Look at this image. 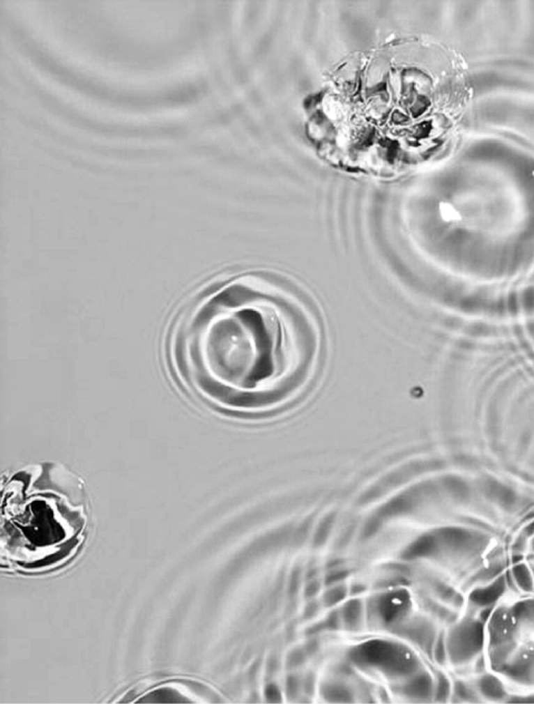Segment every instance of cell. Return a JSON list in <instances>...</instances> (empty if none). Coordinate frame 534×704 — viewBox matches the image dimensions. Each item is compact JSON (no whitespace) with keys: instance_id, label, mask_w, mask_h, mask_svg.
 <instances>
[{"instance_id":"obj_6","label":"cell","mask_w":534,"mask_h":704,"mask_svg":"<svg viewBox=\"0 0 534 704\" xmlns=\"http://www.w3.org/2000/svg\"><path fill=\"white\" fill-rule=\"evenodd\" d=\"M266 697L270 703L281 701V691L275 684H269L266 689Z\"/></svg>"},{"instance_id":"obj_8","label":"cell","mask_w":534,"mask_h":704,"mask_svg":"<svg viewBox=\"0 0 534 704\" xmlns=\"http://www.w3.org/2000/svg\"><path fill=\"white\" fill-rule=\"evenodd\" d=\"M305 659H306V655L304 651L296 650L288 657L287 664H289L290 667L298 668V666L304 663Z\"/></svg>"},{"instance_id":"obj_3","label":"cell","mask_w":534,"mask_h":704,"mask_svg":"<svg viewBox=\"0 0 534 704\" xmlns=\"http://www.w3.org/2000/svg\"><path fill=\"white\" fill-rule=\"evenodd\" d=\"M342 627L351 632L360 629L365 619V605L359 599L348 601L340 611Z\"/></svg>"},{"instance_id":"obj_1","label":"cell","mask_w":534,"mask_h":704,"mask_svg":"<svg viewBox=\"0 0 534 704\" xmlns=\"http://www.w3.org/2000/svg\"><path fill=\"white\" fill-rule=\"evenodd\" d=\"M302 296L255 275L201 302L178 340L181 367L193 390L245 413L275 408L302 392L321 352L319 323Z\"/></svg>"},{"instance_id":"obj_9","label":"cell","mask_w":534,"mask_h":704,"mask_svg":"<svg viewBox=\"0 0 534 704\" xmlns=\"http://www.w3.org/2000/svg\"><path fill=\"white\" fill-rule=\"evenodd\" d=\"M319 584L317 581H311L306 588V595L308 598H312L319 592Z\"/></svg>"},{"instance_id":"obj_5","label":"cell","mask_w":534,"mask_h":704,"mask_svg":"<svg viewBox=\"0 0 534 704\" xmlns=\"http://www.w3.org/2000/svg\"><path fill=\"white\" fill-rule=\"evenodd\" d=\"M303 684L298 676L291 675L286 680V694L289 697L298 696Z\"/></svg>"},{"instance_id":"obj_4","label":"cell","mask_w":534,"mask_h":704,"mask_svg":"<svg viewBox=\"0 0 534 704\" xmlns=\"http://www.w3.org/2000/svg\"><path fill=\"white\" fill-rule=\"evenodd\" d=\"M346 592H348L346 586H342V584H337V586H333V588H330V590H328L323 594V605L327 607L335 606L336 604L344 600V598L346 597Z\"/></svg>"},{"instance_id":"obj_2","label":"cell","mask_w":534,"mask_h":704,"mask_svg":"<svg viewBox=\"0 0 534 704\" xmlns=\"http://www.w3.org/2000/svg\"><path fill=\"white\" fill-rule=\"evenodd\" d=\"M483 663L504 687L534 693V592L500 599L483 625Z\"/></svg>"},{"instance_id":"obj_7","label":"cell","mask_w":534,"mask_h":704,"mask_svg":"<svg viewBox=\"0 0 534 704\" xmlns=\"http://www.w3.org/2000/svg\"><path fill=\"white\" fill-rule=\"evenodd\" d=\"M525 563H526L525 565H526L527 571H528L529 576H531L534 590V542L531 544V548H529L528 552H527Z\"/></svg>"}]
</instances>
